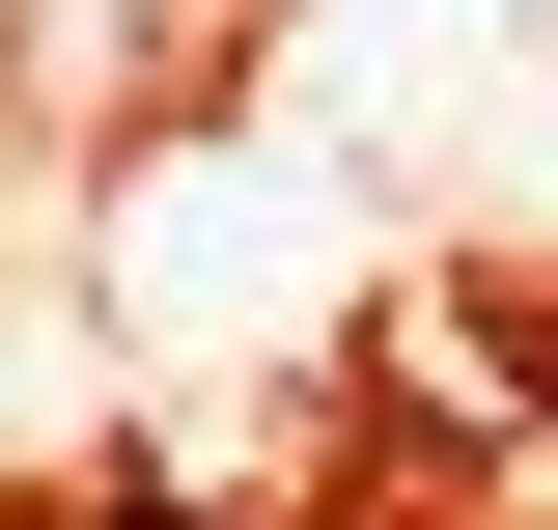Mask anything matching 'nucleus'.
Returning a JSON list of instances; mask_svg holds the SVG:
<instances>
[{
    "label": "nucleus",
    "instance_id": "1",
    "mask_svg": "<svg viewBox=\"0 0 558 530\" xmlns=\"http://www.w3.org/2000/svg\"><path fill=\"white\" fill-rule=\"evenodd\" d=\"M0 28H28V84H84V112H140V84L196 57L223 0H0Z\"/></svg>",
    "mask_w": 558,
    "mask_h": 530
}]
</instances>
